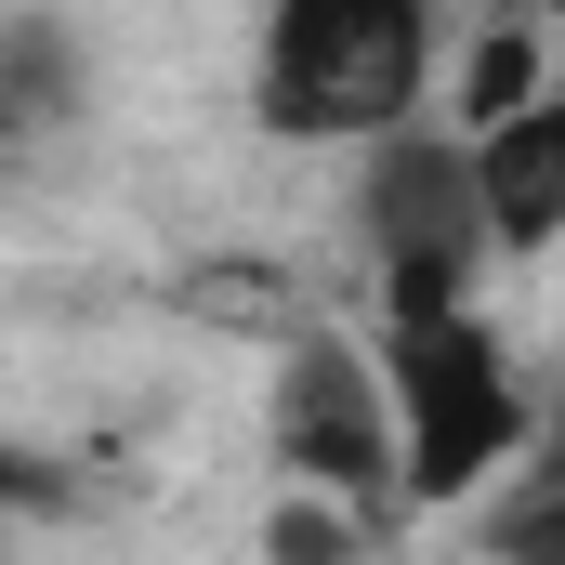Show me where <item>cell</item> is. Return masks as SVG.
<instances>
[{
  "instance_id": "obj_4",
  "label": "cell",
  "mask_w": 565,
  "mask_h": 565,
  "mask_svg": "<svg viewBox=\"0 0 565 565\" xmlns=\"http://www.w3.org/2000/svg\"><path fill=\"white\" fill-rule=\"evenodd\" d=\"M460 145H473V211H487L500 264L565 250V79L540 106H513V119H473Z\"/></svg>"
},
{
  "instance_id": "obj_1",
  "label": "cell",
  "mask_w": 565,
  "mask_h": 565,
  "mask_svg": "<svg viewBox=\"0 0 565 565\" xmlns=\"http://www.w3.org/2000/svg\"><path fill=\"white\" fill-rule=\"evenodd\" d=\"M460 13L447 0H264L250 13V119L316 158H382L447 119Z\"/></svg>"
},
{
  "instance_id": "obj_6",
  "label": "cell",
  "mask_w": 565,
  "mask_h": 565,
  "mask_svg": "<svg viewBox=\"0 0 565 565\" xmlns=\"http://www.w3.org/2000/svg\"><path fill=\"white\" fill-rule=\"evenodd\" d=\"M540 460L565 473V342H553V447H540Z\"/></svg>"
},
{
  "instance_id": "obj_2",
  "label": "cell",
  "mask_w": 565,
  "mask_h": 565,
  "mask_svg": "<svg viewBox=\"0 0 565 565\" xmlns=\"http://www.w3.org/2000/svg\"><path fill=\"white\" fill-rule=\"evenodd\" d=\"M382 382H395V447H408V500L460 513V500H500L513 473H540L553 447V382L513 369L500 316L487 302H447V316H382Z\"/></svg>"
},
{
  "instance_id": "obj_3",
  "label": "cell",
  "mask_w": 565,
  "mask_h": 565,
  "mask_svg": "<svg viewBox=\"0 0 565 565\" xmlns=\"http://www.w3.org/2000/svg\"><path fill=\"white\" fill-rule=\"evenodd\" d=\"M264 447H277V487H329V500H408V447H395V382H382V342H289L277 395H264Z\"/></svg>"
},
{
  "instance_id": "obj_5",
  "label": "cell",
  "mask_w": 565,
  "mask_h": 565,
  "mask_svg": "<svg viewBox=\"0 0 565 565\" xmlns=\"http://www.w3.org/2000/svg\"><path fill=\"white\" fill-rule=\"evenodd\" d=\"M355 540H369V500H329V487H277V513H264L277 565H355Z\"/></svg>"
}]
</instances>
